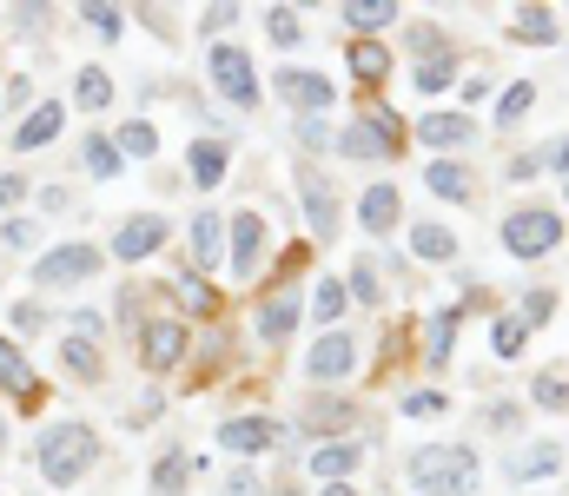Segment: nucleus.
Returning a JSON list of instances; mask_svg holds the SVG:
<instances>
[{"label":"nucleus","mask_w":569,"mask_h":496,"mask_svg":"<svg viewBox=\"0 0 569 496\" xmlns=\"http://www.w3.org/2000/svg\"><path fill=\"white\" fill-rule=\"evenodd\" d=\"M94 450H100V437H94L87 424H53V431H40V444H34L40 476H47L53 489H73L79 476H87V470H94Z\"/></svg>","instance_id":"1"},{"label":"nucleus","mask_w":569,"mask_h":496,"mask_svg":"<svg viewBox=\"0 0 569 496\" xmlns=\"http://www.w3.org/2000/svg\"><path fill=\"white\" fill-rule=\"evenodd\" d=\"M411 483L431 489V496H470L477 489V457L457 450V444H424V450H411Z\"/></svg>","instance_id":"2"},{"label":"nucleus","mask_w":569,"mask_h":496,"mask_svg":"<svg viewBox=\"0 0 569 496\" xmlns=\"http://www.w3.org/2000/svg\"><path fill=\"white\" fill-rule=\"evenodd\" d=\"M556 238H562V219H556L549 206H523V212L504 219V245H510V259H543Z\"/></svg>","instance_id":"3"},{"label":"nucleus","mask_w":569,"mask_h":496,"mask_svg":"<svg viewBox=\"0 0 569 496\" xmlns=\"http://www.w3.org/2000/svg\"><path fill=\"white\" fill-rule=\"evenodd\" d=\"M206 73H212L219 100H232V107H252L259 100V73H252V53L246 47H212Z\"/></svg>","instance_id":"4"},{"label":"nucleus","mask_w":569,"mask_h":496,"mask_svg":"<svg viewBox=\"0 0 569 496\" xmlns=\"http://www.w3.org/2000/svg\"><path fill=\"white\" fill-rule=\"evenodd\" d=\"M94 272H100L94 245H53V252L34 265V285H40V292H60V285H87Z\"/></svg>","instance_id":"5"},{"label":"nucleus","mask_w":569,"mask_h":496,"mask_svg":"<svg viewBox=\"0 0 569 496\" xmlns=\"http://www.w3.org/2000/svg\"><path fill=\"white\" fill-rule=\"evenodd\" d=\"M397 146H404V120H397V113H371V120H358V126L338 139L345 159H391Z\"/></svg>","instance_id":"6"},{"label":"nucleus","mask_w":569,"mask_h":496,"mask_svg":"<svg viewBox=\"0 0 569 496\" xmlns=\"http://www.w3.org/2000/svg\"><path fill=\"white\" fill-rule=\"evenodd\" d=\"M180 358H186V324H173V318L139 324V364L146 371H173Z\"/></svg>","instance_id":"7"},{"label":"nucleus","mask_w":569,"mask_h":496,"mask_svg":"<svg viewBox=\"0 0 569 496\" xmlns=\"http://www.w3.org/2000/svg\"><path fill=\"white\" fill-rule=\"evenodd\" d=\"M351 364H358V345L345 338V331H324V338L305 351V377H318V384H332V377H351Z\"/></svg>","instance_id":"8"},{"label":"nucleus","mask_w":569,"mask_h":496,"mask_svg":"<svg viewBox=\"0 0 569 496\" xmlns=\"http://www.w3.org/2000/svg\"><path fill=\"white\" fill-rule=\"evenodd\" d=\"M225 232H232V272H238V278H252L259 259H265V219H259V212H238Z\"/></svg>","instance_id":"9"},{"label":"nucleus","mask_w":569,"mask_h":496,"mask_svg":"<svg viewBox=\"0 0 569 496\" xmlns=\"http://www.w3.org/2000/svg\"><path fill=\"white\" fill-rule=\"evenodd\" d=\"M279 100H285V107H305V113H324V107H332V79L285 66V73H279Z\"/></svg>","instance_id":"10"},{"label":"nucleus","mask_w":569,"mask_h":496,"mask_svg":"<svg viewBox=\"0 0 569 496\" xmlns=\"http://www.w3.org/2000/svg\"><path fill=\"white\" fill-rule=\"evenodd\" d=\"M159 245H166V219H159V212H139V219L120 225L113 259H146V252H159Z\"/></svg>","instance_id":"11"},{"label":"nucleus","mask_w":569,"mask_h":496,"mask_svg":"<svg viewBox=\"0 0 569 496\" xmlns=\"http://www.w3.org/2000/svg\"><path fill=\"white\" fill-rule=\"evenodd\" d=\"M219 444L238 450V457H259V450L279 444V424H265V418H225V424H219Z\"/></svg>","instance_id":"12"},{"label":"nucleus","mask_w":569,"mask_h":496,"mask_svg":"<svg viewBox=\"0 0 569 496\" xmlns=\"http://www.w3.org/2000/svg\"><path fill=\"white\" fill-rule=\"evenodd\" d=\"M358 457H364V450H358L351 437H332V444H318V450H311V470H318L324 483H345V476L358 470Z\"/></svg>","instance_id":"13"},{"label":"nucleus","mask_w":569,"mask_h":496,"mask_svg":"<svg viewBox=\"0 0 569 496\" xmlns=\"http://www.w3.org/2000/svg\"><path fill=\"white\" fill-rule=\"evenodd\" d=\"M556 470H562V450H556V444H530V450H517V457L504 463L510 483H536V476H556Z\"/></svg>","instance_id":"14"},{"label":"nucleus","mask_w":569,"mask_h":496,"mask_svg":"<svg viewBox=\"0 0 569 496\" xmlns=\"http://www.w3.org/2000/svg\"><path fill=\"white\" fill-rule=\"evenodd\" d=\"M298 193H305L311 232H318V238H338V199H332V186H324V179H298Z\"/></svg>","instance_id":"15"},{"label":"nucleus","mask_w":569,"mask_h":496,"mask_svg":"<svg viewBox=\"0 0 569 496\" xmlns=\"http://www.w3.org/2000/svg\"><path fill=\"white\" fill-rule=\"evenodd\" d=\"M60 120H66V113H60V100H40V107H34V113L21 120V133H14V146H21V152H34V146H53V133H60Z\"/></svg>","instance_id":"16"},{"label":"nucleus","mask_w":569,"mask_h":496,"mask_svg":"<svg viewBox=\"0 0 569 496\" xmlns=\"http://www.w3.org/2000/svg\"><path fill=\"white\" fill-rule=\"evenodd\" d=\"M186 173H193L199 193H212V186L225 179V146H219V139H199V146L186 152Z\"/></svg>","instance_id":"17"},{"label":"nucleus","mask_w":569,"mask_h":496,"mask_svg":"<svg viewBox=\"0 0 569 496\" xmlns=\"http://www.w3.org/2000/svg\"><path fill=\"white\" fill-rule=\"evenodd\" d=\"M338 424H351V397H311L298 410V431H338Z\"/></svg>","instance_id":"18"},{"label":"nucleus","mask_w":569,"mask_h":496,"mask_svg":"<svg viewBox=\"0 0 569 496\" xmlns=\"http://www.w3.org/2000/svg\"><path fill=\"white\" fill-rule=\"evenodd\" d=\"M358 225H364V232H391V225H397V186H371V193L358 199Z\"/></svg>","instance_id":"19"},{"label":"nucleus","mask_w":569,"mask_h":496,"mask_svg":"<svg viewBox=\"0 0 569 496\" xmlns=\"http://www.w3.org/2000/svg\"><path fill=\"white\" fill-rule=\"evenodd\" d=\"M418 139H424V146H463V139H477V126H470L463 113H431V120L418 126Z\"/></svg>","instance_id":"20"},{"label":"nucleus","mask_w":569,"mask_h":496,"mask_svg":"<svg viewBox=\"0 0 569 496\" xmlns=\"http://www.w3.org/2000/svg\"><path fill=\"white\" fill-rule=\"evenodd\" d=\"M292 331H298V292H285V298H272L265 311H259V338H292Z\"/></svg>","instance_id":"21"},{"label":"nucleus","mask_w":569,"mask_h":496,"mask_svg":"<svg viewBox=\"0 0 569 496\" xmlns=\"http://www.w3.org/2000/svg\"><path fill=\"white\" fill-rule=\"evenodd\" d=\"M345 60H351V73L364 79V87H378V79L391 73V53H384L378 40H351V47H345Z\"/></svg>","instance_id":"22"},{"label":"nucleus","mask_w":569,"mask_h":496,"mask_svg":"<svg viewBox=\"0 0 569 496\" xmlns=\"http://www.w3.org/2000/svg\"><path fill=\"white\" fill-rule=\"evenodd\" d=\"M391 21H397L391 0H351V8H345V27H358V40H371V34L391 27Z\"/></svg>","instance_id":"23"},{"label":"nucleus","mask_w":569,"mask_h":496,"mask_svg":"<svg viewBox=\"0 0 569 496\" xmlns=\"http://www.w3.org/2000/svg\"><path fill=\"white\" fill-rule=\"evenodd\" d=\"M186 483H193V457H186V450H166V457L152 463V489H159V496H180Z\"/></svg>","instance_id":"24"},{"label":"nucleus","mask_w":569,"mask_h":496,"mask_svg":"<svg viewBox=\"0 0 569 496\" xmlns=\"http://www.w3.org/2000/svg\"><path fill=\"white\" fill-rule=\"evenodd\" d=\"M34 384H40V377L27 371V358H21V345H14V338H0V390H21V397H27Z\"/></svg>","instance_id":"25"},{"label":"nucleus","mask_w":569,"mask_h":496,"mask_svg":"<svg viewBox=\"0 0 569 496\" xmlns=\"http://www.w3.org/2000/svg\"><path fill=\"white\" fill-rule=\"evenodd\" d=\"M457 324H463V311H437V318L424 324V358H431V364H444V358H450V338H457Z\"/></svg>","instance_id":"26"},{"label":"nucleus","mask_w":569,"mask_h":496,"mask_svg":"<svg viewBox=\"0 0 569 496\" xmlns=\"http://www.w3.org/2000/svg\"><path fill=\"white\" fill-rule=\"evenodd\" d=\"M411 252L431 259V265H444V259H457V238H450L444 225H418V232H411Z\"/></svg>","instance_id":"27"},{"label":"nucleus","mask_w":569,"mask_h":496,"mask_svg":"<svg viewBox=\"0 0 569 496\" xmlns=\"http://www.w3.org/2000/svg\"><path fill=\"white\" fill-rule=\"evenodd\" d=\"M424 186H431L437 199H470V173H463V165H450V159H437V165H431Z\"/></svg>","instance_id":"28"},{"label":"nucleus","mask_w":569,"mask_h":496,"mask_svg":"<svg viewBox=\"0 0 569 496\" xmlns=\"http://www.w3.org/2000/svg\"><path fill=\"white\" fill-rule=\"evenodd\" d=\"M510 34H517V40H530V47H549V40H556V21H549L543 8H517Z\"/></svg>","instance_id":"29"},{"label":"nucleus","mask_w":569,"mask_h":496,"mask_svg":"<svg viewBox=\"0 0 569 496\" xmlns=\"http://www.w3.org/2000/svg\"><path fill=\"white\" fill-rule=\"evenodd\" d=\"M73 100H79V107H87V113H100V107L113 100V79H107L100 66H87V73H79V79H73Z\"/></svg>","instance_id":"30"},{"label":"nucleus","mask_w":569,"mask_h":496,"mask_svg":"<svg viewBox=\"0 0 569 496\" xmlns=\"http://www.w3.org/2000/svg\"><path fill=\"white\" fill-rule=\"evenodd\" d=\"M87 173H94V179H113V173H120V146H113L107 133H87Z\"/></svg>","instance_id":"31"},{"label":"nucleus","mask_w":569,"mask_h":496,"mask_svg":"<svg viewBox=\"0 0 569 496\" xmlns=\"http://www.w3.org/2000/svg\"><path fill=\"white\" fill-rule=\"evenodd\" d=\"M219 245H225V225H219L212 212H199V219H193V259H199V265L219 259Z\"/></svg>","instance_id":"32"},{"label":"nucleus","mask_w":569,"mask_h":496,"mask_svg":"<svg viewBox=\"0 0 569 496\" xmlns=\"http://www.w3.org/2000/svg\"><path fill=\"white\" fill-rule=\"evenodd\" d=\"M113 146H120V152H133V159H152V152H159V133H152L146 120H126Z\"/></svg>","instance_id":"33"},{"label":"nucleus","mask_w":569,"mask_h":496,"mask_svg":"<svg viewBox=\"0 0 569 496\" xmlns=\"http://www.w3.org/2000/svg\"><path fill=\"white\" fill-rule=\"evenodd\" d=\"M523 338H530V331H523V318H497V331H491L497 358H517V351H523Z\"/></svg>","instance_id":"34"},{"label":"nucleus","mask_w":569,"mask_h":496,"mask_svg":"<svg viewBox=\"0 0 569 496\" xmlns=\"http://www.w3.org/2000/svg\"><path fill=\"white\" fill-rule=\"evenodd\" d=\"M60 358H66V371H79V377H100V358H94V345H87V338H66V345H60Z\"/></svg>","instance_id":"35"},{"label":"nucleus","mask_w":569,"mask_h":496,"mask_svg":"<svg viewBox=\"0 0 569 496\" xmlns=\"http://www.w3.org/2000/svg\"><path fill=\"white\" fill-rule=\"evenodd\" d=\"M549 311H556V292H549V285H530V292H523V311H517V318H523V331H530V324H543Z\"/></svg>","instance_id":"36"},{"label":"nucleus","mask_w":569,"mask_h":496,"mask_svg":"<svg viewBox=\"0 0 569 496\" xmlns=\"http://www.w3.org/2000/svg\"><path fill=\"white\" fill-rule=\"evenodd\" d=\"M311 311H318V318H324V324H332V318H338V311H345V285H338V278H324V285H318V292H311Z\"/></svg>","instance_id":"37"},{"label":"nucleus","mask_w":569,"mask_h":496,"mask_svg":"<svg viewBox=\"0 0 569 496\" xmlns=\"http://www.w3.org/2000/svg\"><path fill=\"white\" fill-rule=\"evenodd\" d=\"M530 397H536L543 410H569V377H556V371H549V377H536V390H530Z\"/></svg>","instance_id":"38"},{"label":"nucleus","mask_w":569,"mask_h":496,"mask_svg":"<svg viewBox=\"0 0 569 496\" xmlns=\"http://www.w3.org/2000/svg\"><path fill=\"white\" fill-rule=\"evenodd\" d=\"M79 21H87L94 34H107V40H113V34L126 27V21H120V8H100V0H94V8H79Z\"/></svg>","instance_id":"39"},{"label":"nucleus","mask_w":569,"mask_h":496,"mask_svg":"<svg viewBox=\"0 0 569 496\" xmlns=\"http://www.w3.org/2000/svg\"><path fill=\"white\" fill-rule=\"evenodd\" d=\"M180 298H186V305H193V311H199V318H206V311H212V305H219V298H212V285H206V278H193V272H186V278H180Z\"/></svg>","instance_id":"40"},{"label":"nucleus","mask_w":569,"mask_h":496,"mask_svg":"<svg viewBox=\"0 0 569 496\" xmlns=\"http://www.w3.org/2000/svg\"><path fill=\"white\" fill-rule=\"evenodd\" d=\"M450 66H457L450 53H444V60H424V66H418V87H424V94H437V87H450Z\"/></svg>","instance_id":"41"},{"label":"nucleus","mask_w":569,"mask_h":496,"mask_svg":"<svg viewBox=\"0 0 569 496\" xmlns=\"http://www.w3.org/2000/svg\"><path fill=\"white\" fill-rule=\"evenodd\" d=\"M298 34H305V21H298L292 8H272V40H279V47H292Z\"/></svg>","instance_id":"42"},{"label":"nucleus","mask_w":569,"mask_h":496,"mask_svg":"<svg viewBox=\"0 0 569 496\" xmlns=\"http://www.w3.org/2000/svg\"><path fill=\"white\" fill-rule=\"evenodd\" d=\"M530 100H536L530 87H510V94L497 100V120H504V126H510V120H523V113H530Z\"/></svg>","instance_id":"43"},{"label":"nucleus","mask_w":569,"mask_h":496,"mask_svg":"<svg viewBox=\"0 0 569 496\" xmlns=\"http://www.w3.org/2000/svg\"><path fill=\"white\" fill-rule=\"evenodd\" d=\"M411 53H424V60H444V34H437V27H411Z\"/></svg>","instance_id":"44"},{"label":"nucleus","mask_w":569,"mask_h":496,"mask_svg":"<svg viewBox=\"0 0 569 496\" xmlns=\"http://www.w3.org/2000/svg\"><path fill=\"white\" fill-rule=\"evenodd\" d=\"M444 410V397L437 390H418V397H404V418H437Z\"/></svg>","instance_id":"45"},{"label":"nucleus","mask_w":569,"mask_h":496,"mask_svg":"<svg viewBox=\"0 0 569 496\" xmlns=\"http://www.w3.org/2000/svg\"><path fill=\"white\" fill-rule=\"evenodd\" d=\"M345 292H358V298H384V292H378V272H371V265H351V285H345Z\"/></svg>","instance_id":"46"},{"label":"nucleus","mask_w":569,"mask_h":496,"mask_svg":"<svg viewBox=\"0 0 569 496\" xmlns=\"http://www.w3.org/2000/svg\"><path fill=\"white\" fill-rule=\"evenodd\" d=\"M298 139H305L311 152H324V146H332V126H324V120H305V126H298Z\"/></svg>","instance_id":"47"},{"label":"nucleus","mask_w":569,"mask_h":496,"mask_svg":"<svg viewBox=\"0 0 569 496\" xmlns=\"http://www.w3.org/2000/svg\"><path fill=\"white\" fill-rule=\"evenodd\" d=\"M21 199H27V179L8 173V179H0V206H21Z\"/></svg>","instance_id":"48"},{"label":"nucleus","mask_w":569,"mask_h":496,"mask_svg":"<svg viewBox=\"0 0 569 496\" xmlns=\"http://www.w3.org/2000/svg\"><path fill=\"white\" fill-rule=\"evenodd\" d=\"M34 238H40V232H34L27 219H8V245H34Z\"/></svg>","instance_id":"49"},{"label":"nucleus","mask_w":569,"mask_h":496,"mask_svg":"<svg viewBox=\"0 0 569 496\" xmlns=\"http://www.w3.org/2000/svg\"><path fill=\"white\" fill-rule=\"evenodd\" d=\"M549 165H569V139H556V146H549Z\"/></svg>","instance_id":"50"},{"label":"nucleus","mask_w":569,"mask_h":496,"mask_svg":"<svg viewBox=\"0 0 569 496\" xmlns=\"http://www.w3.org/2000/svg\"><path fill=\"white\" fill-rule=\"evenodd\" d=\"M324 496H358V489L351 483H324Z\"/></svg>","instance_id":"51"},{"label":"nucleus","mask_w":569,"mask_h":496,"mask_svg":"<svg viewBox=\"0 0 569 496\" xmlns=\"http://www.w3.org/2000/svg\"><path fill=\"white\" fill-rule=\"evenodd\" d=\"M0 444H8V424H0Z\"/></svg>","instance_id":"52"}]
</instances>
